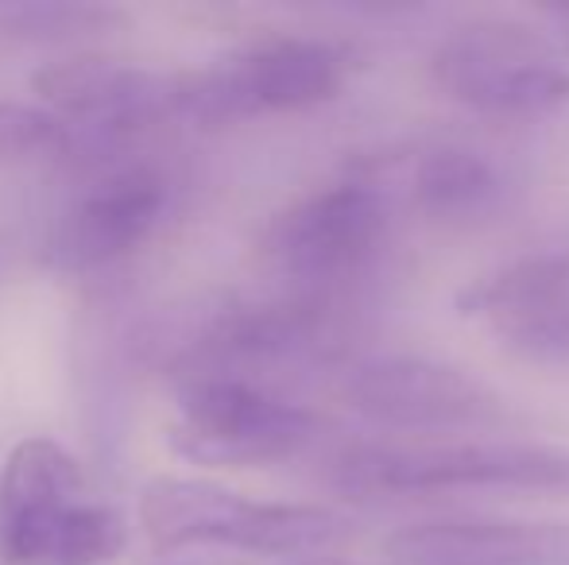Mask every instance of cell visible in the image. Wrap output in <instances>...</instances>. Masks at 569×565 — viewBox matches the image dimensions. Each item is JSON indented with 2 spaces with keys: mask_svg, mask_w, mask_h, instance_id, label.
Listing matches in <instances>:
<instances>
[{
  "mask_svg": "<svg viewBox=\"0 0 569 565\" xmlns=\"http://www.w3.org/2000/svg\"><path fill=\"white\" fill-rule=\"evenodd\" d=\"M338 481L349 492L442 488H569V450L516 442L472 445H368L345 453Z\"/></svg>",
  "mask_w": 569,
  "mask_h": 565,
  "instance_id": "cell-4",
  "label": "cell"
},
{
  "mask_svg": "<svg viewBox=\"0 0 569 565\" xmlns=\"http://www.w3.org/2000/svg\"><path fill=\"white\" fill-rule=\"evenodd\" d=\"M388 233V205L368 182H338L279 213L263 252L299 283H333L360 272Z\"/></svg>",
  "mask_w": 569,
  "mask_h": 565,
  "instance_id": "cell-6",
  "label": "cell"
},
{
  "mask_svg": "<svg viewBox=\"0 0 569 565\" xmlns=\"http://www.w3.org/2000/svg\"><path fill=\"white\" fill-rule=\"evenodd\" d=\"M86 500L74 453L54 437H23L0 473V562L31 565L59 519Z\"/></svg>",
  "mask_w": 569,
  "mask_h": 565,
  "instance_id": "cell-11",
  "label": "cell"
},
{
  "mask_svg": "<svg viewBox=\"0 0 569 565\" xmlns=\"http://www.w3.org/2000/svg\"><path fill=\"white\" fill-rule=\"evenodd\" d=\"M124 546V523L117 512L82 500L59 519V527L47 535L31 565H106Z\"/></svg>",
  "mask_w": 569,
  "mask_h": 565,
  "instance_id": "cell-16",
  "label": "cell"
},
{
  "mask_svg": "<svg viewBox=\"0 0 569 565\" xmlns=\"http://www.w3.org/2000/svg\"><path fill=\"white\" fill-rule=\"evenodd\" d=\"M457 310L485 317L527 361L569 364V244L535 249L472 280L457 294Z\"/></svg>",
  "mask_w": 569,
  "mask_h": 565,
  "instance_id": "cell-7",
  "label": "cell"
},
{
  "mask_svg": "<svg viewBox=\"0 0 569 565\" xmlns=\"http://www.w3.org/2000/svg\"><path fill=\"white\" fill-rule=\"evenodd\" d=\"M315 430L318 418L299 403L237 376H206L182 395L171 450L194 465L248 468L295 457Z\"/></svg>",
  "mask_w": 569,
  "mask_h": 565,
  "instance_id": "cell-5",
  "label": "cell"
},
{
  "mask_svg": "<svg viewBox=\"0 0 569 565\" xmlns=\"http://www.w3.org/2000/svg\"><path fill=\"white\" fill-rule=\"evenodd\" d=\"M171 190L156 171H117L90 186L47 233V264L93 272L136 252L163 221Z\"/></svg>",
  "mask_w": 569,
  "mask_h": 565,
  "instance_id": "cell-10",
  "label": "cell"
},
{
  "mask_svg": "<svg viewBox=\"0 0 569 565\" xmlns=\"http://www.w3.org/2000/svg\"><path fill=\"white\" fill-rule=\"evenodd\" d=\"M399 565H550L562 558V535L539 523L511 519H435L388 538Z\"/></svg>",
  "mask_w": 569,
  "mask_h": 565,
  "instance_id": "cell-12",
  "label": "cell"
},
{
  "mask_svg": "<svg viewBox=\"0 0 569 565\" xmlns=\"http://www.w3.org/2000/svg\"><path fill=\"white\" fill-rule=\"evenodd\" d=\"M140 527L156 551L226 546V551L302 558L338 546L349 523L330 507L256 504L198 476H156L140 492Z\"/></svg>",
  "mask_w": 569,
  "mask_h": 565,
  "instance_id": "cell-1",
  "label": "cell"
},
{
  "mask_svg": "<svg viewBox=\"0 0 569 565\" xmlns=\"http://www.w3.org/2000/svg\"><path fill=\"white\" fill-rule=\"evenodd\" d=\"M435 82L492 117H542L569 105V62L542 31L508 20L457 28L438 43Z\"/></svg>",
  "mask_w": 569,
  "mask_h": 565,
  "instance_id": "cell-3",
  "label": "cell"
},
{
  "mask_svg": "<svg viewBox=\"0 0 569 565\" xmlns=\"http://www.w3.org/2000/svg\"><path fill=\"white\" fill-rule=\"evenodd\" d=\"M500 174L480 151L435 148L419 159L411 179V198L435 221H469L492 210L500 198Z\"/></svg>",
  "mask_w": 569,
  "mask_h": 565,
  "instance_id": "cell-13",
  "label": "cell"
},
{
  "mask_svg": "<svg viewBox=\"0 0 569 565\" xmlns=\"http://www.w3.org/2000/svg\"><path fill=\"white\" fill-rule=\"evenodd\" d=\"M345 54L322 39H263L232 59L174 78V117L190 124L248 121L263 113H302L341 93Z\"/></svg>",
  "mask_w": 569,
  "mask_h": 565,
  "instance_id": "cell-2",
  "label": "cell"
},
{
  "mask_svg": "<svg viewBox=\"0 0 569 565\" xmlns=\"http://www.w3.org/2000/svg\"><path fill=\"white\" fill-rule=\"evenodd\" d=\"M124 23V12L109 4H67V0H16L0 4V31L31 43H74L109 36Z\"/></svg>",
  "mask_w": 569,
  "mask_h": 565,
  "instance_id": "cell-14",
  "label": "cell"
},
{
  "mask_svg": "<svg viewBox=\"0 0 569 565\" xmlns=\"http://www.w3.org/2000/svg\"><path fill=\"white\" fill-rule=\"evenodd\" d=\"M82 143L78 124L51 113L47 105H23V101H0V163L4 167H36L62 163Z\"/></svg>",
  "mask_w": 569,
  "mask_h": 565,
  "instance_id": "cell-15",
  "label": "cell"
},
{
  "mask_svg": "<svg viewBox=\"0 0 569 565\" xmlns=\"http://www.w3.org/2000/svg\"><path fill=\"white\" fill-rule=\"evenodd\" d=\"M31 90L51 113L82 124L101 140L132 137L163 117H174V78L106 54L47 62L31 78Z\"/></svg>",
  "mask_w": 569,
  "mask_h": 565,
  "instance_id": "cell-9",
  "label": "cell"
},
{
  "mask_svg": "<svg viewBox=\"0 0 569 565\" xmlns=\"http://www.w3.org/2000/svg\"><path fill=\"white\" fill-rule=\"evenodd\" d=\"M352 411L396 430H457L500 415V400L477 376L427 356H380L345 380Z\"/></svg>",
  "mask_w": 569,
  "mask_h": 565,
  "instance_id": "cell-8",
  "label": "cell"
}]
</instances>
